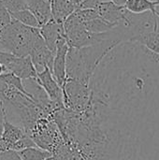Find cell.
<instances>
[{"instance_id": "7a4b0ae2", "label": "cell", "mask_w": 159, "mask_h": 160, "mask_svg": "<svg viewBox=\"0 0 159 160\" xmlns=\"http://www.w3.org/2000/svg\"><path fill=\"white\" fill-rule=\"evenodd\" d=\"M41 38L39 28L26 26L12 19L8 25L1 29L0 50L18 57H26Z\"/></svg>"}, {"instance_id": "603a6c76", "label": "cell", "mask_w": 159, "mask_h": 160, "mask_svg": "<svg viewBox=\"0 0 159 160\" xmlns=\"http://www.w3.org/2000/svg\"><path fill=\"white\" fill-rule=\"evenodd\" d=\"M127 0H101V2H112L118 6H125Z\"/></svg>"}, {"instance_id": "7402d4cb", "label": "cell", "mask_w": 159, "mask_h": 160, "mask_svg": "<svg viewBox=\"0 0 159 160\" xmlns=\"http://www.w3.org/2000/svg\"><path fill=\"white\" fill-rule=\"evenodd\" d=\"M4 122H5V117H4L3 103H2V109L0 112V140L2 139V135H3V131H4Z\"/></svg>"}, {"instance_id": "4fadbf2b", "label": "cell", "mask_w": 159, "mask_h": 160, "mask_svg": "<svg viewBox=\"0 0 159 160\" xmlns=\"http://www.w3.org/2000/svg\"><path fill=\"white\" fill-rule=\"evenodd\" d=\"M125 7L132 13L141 14L147 11L159 16V0H127Z\"/></svg>"}, {"instance_id": "30bf717a", "label": "cell", "mask_w": 159, "mask_h": 160, "mask_svg": "<svg viewBox=\"0 0 159 160\" xmlns=\"http://www.w3.org/2000/svg\"><path fill=\"white\" fill-rule=\"evenodd\" d=\"M27 6L37 18L40 27L52 19L51 0H27Z\"/></svg>"}, {"instance_id": "277c9868", "label": "cell", "mask_w": 159, "mask_h": 160, "mask_svg": "<svg viewBox=\"0 0 159 160\" xmlns=\"http://www.w3.org/2000/svg\"><path fill=\"white\" fill-rule=\"evenodd\" d=\"M68 50L69 46L66 38L63 37L57 43V49L52 69V73L54 79L61 87H63L67 82V56Z\"/></svg>"}, {"instance_id": "7c38bea8", "label": "cell", "mask_w": 159, "mask_h": 160, "mask_svg": "<svg viewBox=\"0 0 159 160\" xmlns=\"http://www.w3.org/2000/svg\"><path fill=\"white\" fill-rule=\"evenodd\" d=\"M51 7L52 19L62 23L76 10L71 0H51Z\"/></svg>"}, {"instance_id": "6da1fadb", "label": "cell", "mask_w": 159, "mask_h": 160, "mask_svg": "<svg viewBox=\"0 0 159 160\" xmlns=\"http://www.w3.org/2000/svg\"><path fill=\"white\" fill-rule=\"evenodd\" d=\"M123 39L114 27L110 31L107 39L81 49L69 47L67 56V79L78 81L90 85L92 77L102 60Z\"/></svg>"}, {"instance_id": "d6986e66", "label": "cell", "mask_w": 159, "mask_h": 160, "mask_svg": "<svg viewBox=\"0 0 159 160\" xmlns=\"http://www.w3.org/2000/svg\"><path fill=\"white\" fill-rule=\"evenodd\" d=\"M2 2L10 13L28 9L27 0H2Z\"/></svg>"}, {"instance_id": "2e32d148", "label": "cell", "mask_w": 159, "mask_h": 160, "mask_svg": "<svg viewBox=\"0 0 159 160\" xmlns=\"http://www.w3.org/2000/svg\"><path fill=\"white\" fill-rule=\"evenodd\" d=\"M10 15L12 19L20 22L21 23L26 26H29L32 28H40V25L37 18L29 9H23V10H20L17 12H12L10 13Z\"/></svg>"}, {"instance_id": "ffe728a7", "label": "cell", "mask_w": 159, "mask_h": 160, "mask_svg": "<svg viewBox=\"0 0 159 160\" xmlns=\"http://www.w3.org/2000/svg\"><path fill=\"white\" fill-rule=\"evenodd\" d=\"M12 21L10 12L6 8L2 0H0V28H4L8 25Z\"/></svg>"}, {"instance_id": "9a60e30c", "label": "cell", "mask_w": 159, "mask_h": 160, "mask_svg": "<svg viewBox=\"0 0 159 160\" xmlns=\"http://www.w3.org/2000/svg\"><path fill=\"white\" fill-rule=\"evenodd\" d=\"M83 23H84L86 29L89 32L94 33V34H101V33L109 32L116 26L115 24L105 21L101 17H98L97 19H94L92 21H89V22H86Z\"/></svg>"}, {"instance_id": "8992f818", "label": "cell", "mask_w": 159, "mask_h": 160, "mask_svg": "<svg viewBox=\"0 0 159 160\" xmlns=\"http://www.w3.org/2000/svg\"><path fill=\"white\" fill-rule=\"evenodd\" d=\"M39 32L48 48L55 53L59 39L65 37L64 23L52 19L39 28Z\"/></svg>"}, {"instance_id": "cb8c5ba5", "label": "cell", "mask_w": 159, "mask_h": 160, "mask_svg": "<svg viewBox=\"0 0 159 160\" xmlns=\"http://www.w3.org/2000/svg\"><path fill=\"white\" fill-rule=\"evenodd\" d=\"M7 72H8L7 68L4 65H1V64H0V76H1L2 74H4V73H7Z\"/></svg>"}, {"instance_id": "44dd1931", "label": "cell", "mask_w": 159, "mask_h": 160, "mask_svg": "<svg viewBox=\"0 0 159 160\" xmlns=\"http://www.w3.org/2000/svg\"><path fill=\"white\" fill-rule=\"evenodd\" d=\"M14 57H15L14 54L9 53V52H3V51L0 50V64L1 65H4L6 68L14 59Z\"/></svg>"}, {"instance_id": "9c48e42d", "label": "cell", "mask_w": 159, "mask_h": 160, "mask_svg": "<svg viewBox=\"0 0 159 160\" xmlns=\"http://www.w3.org/2000/svg\"><path fill=\"white\" fill-rule=\"evenodd\" d=\"M96 9L102 19L115 25L124 19L127 12L125 6H118L112 2H100Z\"/></svg>"}, {"instance_id": "ac0fdd59", "label": "cell", "mask_w": 159, "mask_h": 160, "mask_svg": "<svg viewBox=\"0 0 159 160\" xmlns=\"http://www.w3.org/2000/svg\"><path fill=\"white\" fill-rule=\"evenodd\" d=\"M0 80L3 81L4 82H6L7 85L16 88L17 90H19L20 92H22V94L26 95L27 97H29V95L27 94V92L24 89L23 83H22V80L18 77L17 75H15L14 73L8 71L7 73H4L0 76Z\"/></svg>"}, {"instance_id": "e0dca14e", "label": "cell", "mask_w": 159, "mask_h": 160, "mask_svg": "<svg viewBox=\"0 0 159 160\" xmlns=\"http://www.w3.org/2000/svg\"><path fill=\"white\" fill-rule=\"evenodd\" d=\"M137 43L143 45L151 52L159 54V27L157 31L141 37L137 40Z\"/></svg>"}, {"instance_id": "3957f363", "label": "cell", "mask_w": 159, "mask_h": 160, "mask_svg": "<svg viewBox=\"0 0 159 160\" xmlns=\"http://www.w3.org/2000/svg\"><path fill=\"white\" fill-rule=\"evenodd\" d=\"M63 88L65 108L72 112L81 114L88 107L91 98V87L78 81L67 79Z\"/></svg>"}, {"instance_id": "8fae6325", "label": "cell", "mask_w": 159, "mask_h": 160, "mask_svg": "<svg viewBox=\"0 0 159 160\" xmlns=\"http://www.w3.org/2000/svg\"><path fill=\"white\" fill-rule=\"evenodd\" d=\"M5 117V116H4ZM27 133L21 127L11 124L5 118L4 122V131L2 135V140L6 143L8 151H12L14 145L21 141L23 137H25Z\"/></svg>"}, {"instance_id": "52a82bcc", "label": "cell", "mask_w": 159, "mask_h": 160, "mask_svg": "<svg viewBox=\"0 0 159 160\" xmlns=\"http://www.w3.org/2000/svg\"><path fill=\"white\" fill-rule=\"evenodd\" d=\"M37 82L43 87L51 100L64 103L63 88L56 82L52 73V70L49 68H45L42 72L37 73Z\"/></svg>"}, {"instance_id": "5bb4252c", "label": "cell", "mask_w": 159, "mask_h": 160, "mask_svg": "<svg viewBox=\"0 0 159 160\" xmlns=\"http://www.w3.org/2000/svg\"><path fill=\"white\" fill-rule=\"evenodd\" d=\"M17 154L22 160H54L51 152L39 147H29Z\"/></svg>"}, {"instance_id": "ba28073f", "label": "cell", "mask_w": 159, "mask_h": 160, "mask_svg": "<svg viewBox=\"0 0 159 160\" xmlns=\"http://www.w3.org/2000/svg\"><path fill=\"white\" fill-rule=\"evenodd\" d=\"M7 68L8 71L20 77L22 80L37 78V71L30 56H26V57L15 56L14 59L8 64Z\"/></svg>"}, {"instance_id": "d4e9b609", "label": "cell", "mask_w": 159, "mask_h": 160, "mask_svg": "<svg viewBox=\"0 0 159 160\" xmlns=\"http://www.w3.org/2000/svg\"><path fill=\"white\" fill-rule=\"evenodd\" d=\"M0 160H1V159H0Z\"/></svg>"}, {"instance_id": "5b68a950", "label": "cell", "mask_w": 159, "mask_h": 160, "mask_svg": "<svg viewBox=\"0 0 159 160\" xmlns=\"http://www.w3.org/2000/svg\"><path fill=\"white\" fill-rule=\"evenodd\" d=\"M29 56L31 57V60L37 73L42 72L47 68H49L51 70L52 69L55 53L48 48L43 38H39L37 41Z\"/></svg>"}]
</instances>
